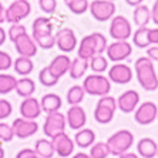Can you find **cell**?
Instances as JSON below:
<instances>
[{"instance_id": "obj_56", "label": "cell", "mask_w": 158, "mask_h": 158, "mask_svg": "<svg viewBox=\"0 0 158 158\" xmlns=\"http://www.w3.org/2000/svg\"><path fill=\"white\" fill-rule=\"evenodd\" d=\"M113 2H114V0H113Z\"/></svg>"}, {"instance_id": "obj_34", "label": "cell", "mask_w": 158, "mask_h": 158, "mask_svg": "<svg viewBox=\"0 0 158 158\" xmlns=\"http://www.w3.org/2000/svg\"><path fill=\"white\" fill-rule=\"evenodd\" d=\"M34 41L37 43V46L41 48H52L56 44V36L53 33H46V34H33Z\"/></svg>"}, {"instance_id": "obj_47", "label": "cell", "mask_w": 158, "mask_h": 158, "mask_svg": "<svg viewBox=\"0 0 158 158\" xmlns=\"http://www.w3.org/2000/svg\"><path fill=\"white\" fill-rule=\"evenodd\" d=\"M150 43L151 46H158V26L150 29Z\"/></svg>"}, {"instance_id": "obj_29", "label": "cell", "mask_w": 158, "mask_h": 158, "mask_svg": "<svg viewBox=\"0 0 158 158\" xmlns=\"http://www.w3.org/2000/svg\"><path fill=\"white\" fill-rule=\"evenodd\" d=\"M33 69H34V64L30 57H23V56H20L15 61V70H16V73L20 74V76H29V74L33 71Z\"/></svg>"}, {"instance_id": "obj_26", "label": "cell", "mask_w": 158, "mask_h": 158, "mask_svg": "<svg viewBox=\"0 0 158 158\" xmlns=\"http://www.w3.org/2000/svg\"><path fill=\"white\" fill-rule=\"evenodd\" d=\"M34 90H36V84L34 81L29 77H24V78H20L17 80V84H16V91L20 97L23 98H27V97H31L33 96Z\"/></svg>"}, {"instance_id": "obj_32", "label": "cell", "mask_w": 158, "mask_h": 158, "mask_svg": "<svg viewBox=\"0 0 158 158\" xmlns=\"http://www.w3.org/2000/svg\"><path fill=\"white\" fill-rule=\"evenodd\" d=\"M16 84H17V78L10 74H0V94H7L16 90Z\"/></svg>"}, {"instance_id": "obj_36", "label": "cell", "mask_w": 158, "mask_h": 158, "mask_svg": "<svg viewBox=\"0 0 158 158\" xmlns=\"http://www.w3.org/2000/svg\"><path fill=\"white\" fill-rule=\"evenodd\" d=\"M110 155V150L107 143H96L90 148V157L91 158H107Z\"/></svg>"}, {"instance_id": "obj_53", "label": "cell", "mask_w": 158, "mask_h": 158, "mask_svg": "<svg viewBox=\"0 0 158 158\" xmlns=\"http://www.w3.org/2000/svg\"><path fill=\"white\" fill-rule=\"evenodd\" d=\"M0 158H4V150L0 147Z\"/></svg>"}, {"instance_id": "obj_50", "label": "cell", "mask_w": 158, "mask_h": 158, "mask_svg": "<svg viewBox=\"0 0 158 158\" xmlns=\"http://www.w3.org/2000/svg\"><path fill=\"white\" fill-rule=\"evenodd\" d=\"M6 37H7L6 31L3 30V27H0V46H3V44H4V41H6Z\"/></svg>"}, {"instance_id": "obj_55", "label": "cell", "mask_w": 158, "mask_h": 158, "mask_svg": "<svg viewBox=\"0 0 158 158\" xmlns=\"http://www.w3.org/2000/svg\"><path fill=\"white\" fill-rule=\"evenodd\" d=\"M70 2H71V0H64V3H66V4H67V3H70Z\"/></svg>"}, {"instance_id": "obj_11", "label": "cell", "mask_w": 158, "mask_h": 158, "mask_svg": "<svg viewBox=\"0 0 158 158\" xmlns=\"http://www.w3.org/2000/svg\"><path fill=\"white\" fill-rule=\"evenodd\" d=\"M56 44L57 47L64 53H70L73 52L76 46H77V37L71 29L69 27H64V29H60L57 33H56Z\"/></svg>"}, {"instance_id": "obj_2", "label": "cell", "mask_w": 158, "mask_h": 158, "mask_svg": "<svg viewBox=\"0 0 158 158\" xmlns=\"http://www.w3.org/2000/svg\"><path fill=\"white\" fill-rule=\"evenodd\" d=\"M106 143L110 150V155L120 157L124 152H128V150L132 147L134 135L130 130H120V131L114 132Z\"/></svg>"}, {"instance_id": "obj_38", "label": "cell", "mask_w": 158, "mask_h": 158, "mask_svg": "<svg viewBox=\"0 0 158 158\" xmlns=\"http://www.w3.org/2000/svg\"><path fill=\"white\" fill-rule=\"evenodd\" d=\"M13 137H16L13 127L7 123H0V140L4 143H10L13 140Z\"/></svg>"}, {"instance_id": "obj_9", "label": "cell", "mask_w": 158, "mask_h": 158, "mask_svg": "<svg viewBox=\"0 0 158 158\" xmlns=\"http://www.w3.org/2000/svg\"><path fill=\"white\" fill-rule=\"evenodd\" d=\"M158 118V107L152 101H145L137 107L134 120L140 125H150Z\"/></svg>"}, {"instance_id": "obj_1", "label": "cell", "mask_w": 158, "mask_h": 158, "mask_svg": "<svg viewBox=\"0 0 158 158\" xmlns=\"http://www.w3.org/2000/svg\"><path fill=\"white\" fill-rule=\"evenodd\" d=\"M135 74L140 85L145 91H155L158 88V76L154 63L150 57H140L135 61Z\"/></svg>"}, {"instance_id": "obj_33", "label": "cell", "mask_w": 158, "mask_h": 158, "mask_svg": "<svg viewBox=\"0 0 158 158\" xmlns=\"http://www.w3.org/2000/svg\"><path fill=\"white\" fill-rule=\"evenodd\" d=\"M90 69L97 74H103L108 69V60L103 54H97L90 60Z\"/></svg>"}, {"instance_id": "obj_51", "label": "cell", "mask_w": 158, "mask_h": 158, "mask_svg": "<svg viewBox=\"0 0 158 158\" xmlns=\"http://www.w3.org/2000/svg\"><path fill=\"white\" fill-rule=\"evenodd\" d=\"M118 158H140V157L135 152H124V154H121Z\"/></svg>"}, {"instance_id": "obj_6", "label": "cell", "mask_w": 158, "mask_h": 158, "mask_svg": "<svg viewBox=\"0 0 158 158\" xmlns=\"http://www.w3.org/2000/svg\"><path fill=\"white\" fill-rule=\"evenodd\" d=\"M66 115L61 114L60 111H56V113H50L46 117V121L43 125V131L46 137H54L56 134H60V132L66 131Z\"/></svg>"}, {"instance_id": "obj_52", "label": "cell", "mask_w": 158, "mask_h": 158, "mask_svg": "<svg viewBox=\"0 0 158 158\" xmlns=\"http://www.w3.org/2000/svg\"><path fill=\"white\" fill-rule=\"evenodd\" d=\"M71 158H91V157H90V154H85V152H78V154L73 155Z\"/></svg>"}, {"instance_id": "obj_19", "label": "cell", "mask_w": 158, "mask_h": 158, "mask_svg": "<svg viewBox=\"0 0 158 158\" xmlns=\"http://www.w3.org/2000/svg\"><path fill=\"white\" fill-rule=\"evenodd\" d=\"M70 66H71L70 57H67L66 54H60L52 60L48 69H50V71H52L57 78H61L67 71L70 70Z\"/></svg>"}, {"instance_id": "obj_48", "label": "cell", "mask_w": 158, "mask_h": 158, "mask_svg": "<svg viewBox=\"0 0 158 158\" xmlns=\"http://www.w3.org/2000/svg\"><path fill=\"white\" fill-rule=\"evenodd\" d=\"M125 3L131 6V7H137V6L143 4V0H125Z\"/></svg>"}, {"instance_id": "obj_35", "label": "cell", "mask_w": 158, "mask_h": 158, "mask_svg": "<svg viewBox=\"0 0 158 158\" xmlns=\"http://www.w3.org/2000/svg\"><path fill=\"white\" fill-rule=\"evenodd\" d=\"M39 80H40V83L44 87H53V85H56L59 83L60 78L56 77L54 74L50 71L48 67H44V69L40 70V73H39Z\"/></svg>"}, {"instance_id": "obj_45", "label": "cell", "mask_w": 158, "mask_h": 158, "mask_svg": "<svg viewBox=\"0 0 158 158\" xmlns=\"http://www.w3.org/2000/svg\"><path fill=\"white\" fill-rule=\"evenodd\" d=\"M147 57H150L152 61H158V46H150L147 48Z\"/></svg>"}, {"instance_id": "obj_27", "label": "cell", "mask_w": 158, "mask_h": 158, "mask_svg": "<svg viewBox=\"0 0 158 158\" xmlns=\"http://www.w3.org/2000/svg\"><path fill=\"white\" fill-rule=\"evenodd\" d=\"M34 151L36 154L41 158H53L54 155V147H53V143H52V138L47 140V138H41L34 145Z\"/></svg>"}, {"instance_id": "obj_44", "label": "cell", "mask_w": 158, "mask_h": 158, "mask_svg": "<svg viewBox=\"0 0 158 158\" xmlns=\"http://www.w3.org/2000/svg\"><path fill=\"white\" fill-rule=\"evenodd\" d=\"M34 154H36V151H34L33 148H23V150H20L17 152L16 158H30Z\"/></svg>"}, {"instance_id": "obj_28", "label": "cell", "mask_w": 158, "mask_h": 158, "mask_svg": "<svg viewBox=\"0 0 158 158\" xmlns=\"http://www.w3.org/2000/svg\"><path fill=\"white\" fill-rule=\"evenodd\" d=\"M132 41L138 48H148L150 43V29L148 27H138L135 33H132Z\"/></svg>"}, {"instance_id": "obj_17", "label": "cell", "mask_w": 158, "mask_h": 158, "mask_svg": "<svg viewBox=\"0 0 158 158\" xmlns=\"http://www.w3.org/2000/svg\"><path fill=\"white\" fill-rule=\"evenodd\" d=\"M15 46H16L17 53L20 56H23V57H30L31 59L37 53V43L27 33L22 34V36L19 37L17 40L15 41Z\"/></svg>"}, {"instance_id": "obj_12", "label": "cell", "mask_w": 158, "mask_h": 158, "mask_svg": "<svg viewBox=\"0 0 158 158\" xmlns=\"http://www.w3.org/2000/svg\"><path fill=\"white\" fill-rule=\"evenodd\" d=\"M52 143L53 147H54V151L60 157L67 158L73 154L74 151V140H71L70 137L64 132H60V134H56L54 137H52Z\"/></svg>"}, {"instance_id": "obj_14", "label": "cell", "mask_w": 158, "mask_h": 158, "mask_svg": "<svg viewBox=\"0 0 158 158\" xmlns=\"http://www.w3.org/2000/svg\"><path fill=\"white\" fill-rule=\"evenodd\" d=\"M13 131H15V135L19 138H29L33 134H36L37 130H39V124H37L34 120H27V118H16L13 124Z\"/></svg>"}, {"instance_id": "obj_5", "label": "cell", "mask_w": 158, "mask_h": 158, "mask_svg": "<svg viewBox=\"0 0 158 158\" xmlns=\"http://www.w3.org/2000/svg\"><path fill=\"white\" fill-rule=\"evenodd\" d=\"M90 13L97 22H107L114 16L115 4L113 0H93L90 3Z\"/></svg>"}, {"instance_id": "obj_49", "label": "cell", "mask_w": 158, "mask_h": 158, "mask_svg": "<svg viewBox=\"0 0 158 158\" xmlns=\"http://www.w3.org/2000/svg\"><path fill=\"white\" fill-rule=\"evenodd\" d=\"M6 20V9L3 7V4L0 2V23H3Z\"/></svg>"}, {"instance_id": "obj_57", "label": "cell", "mask_w": 158, "mask_h": 158, "mask_svg": "<svg viewBox=\"0 0 158 158\" xmlns=\"http://www.w3.org/2000/svg\"><path fill=\"white\" fill-rule=\"evenodd\" d=\"M157 155H158V154H157Z\"/></svg>"}, {"instance_id": "obj_18", "label": "cell", "mask_w": 158, "mask_h": 158, "mask_svg": "<svg viewBox=\"0 0 158 158\" xmlns=\"http://www.w3.org/2000/svg\"><path fill=\"white\" fill-rule=\"evenodd\" d=\"M41 106L40 101H37L34 97H27L24 98V101L20 106V114L23 118H27V120H34L39 115L41 114Z\"/></svg>"}, {"instance_id": "obj_10", "label": "cell", "mask_w": 158, "mask_h": 158, "mask_svg": "<svg viewBox=\"0 0 158 158\" xmlns=\"http://www.w3.org/2000/svg\"><path fill=\"white\" fill-rule=\"evenodd\" d=\"M107 57L111 61L120 63L123 60L128 59L132 53V46L127 40H115L114 43L108 44V47L106 50Z\"/></svg>"}, {"instance_id": "obj_21", "label": "cell", "mask_w": 158, "mask_h": 158, "mask_svg": "<svg viewBox=\"0 0 158 158\" xmlns=\"http://www.w3.org/2000/svg\"><path fill=\"white\" fill-rule=\"evenodd\" d=\"M137 152L143 158H154L158 154V145L152 138H141L137 143Z\"/></svg>"}, {"instance_id": "obj_25", "label": "cell", "mask_w": 158, "mask_h": 158, "mask_svg": "<svg viewBox=\"0 0 158 158\" xmlns=\"http://www.w3.org/2000/svg\"><path fill=\"white\" fill-rule=\"evenodd\" d=\"M132 17H134V23L138 27H147L148 23L151 22V10L145 4H140L135 7Z\"/></svg>"}, {"instance_id": "obj_22", "label": "cell", "mask_w": 158, "mask_h": 158, "mask_svg": "<svg viewBox=\"0 0 158 158\" xmlns=\"http://www.w3.org/2000/svg\"><path fill=\"white\" fill-rule=\"evenodd\" d=\"M40 106H41V110L44 113H56L59 111L63 106V101H61V97L57 96V94H53V93H48V94H44L41 97V101H40Z\"/></svg>"}, {"instance_id": "obj_42", "label": "cell", "mask_w": 158, "mask_h": 158, "mask_svg": "<svg viewBox=\"0 0 158 158\" xmlns=\"http://www.w3.org/2000/svg\"><path fill=\"white\" fill-rule=\"evenodd\" d=\"M11 64H13V60H11L10 54L0 50V71L9 70L11 67Z\"/></svg>"}, {"instance_id": "obj_40", "label": "cell", "mask_w": 158, "mask_h": 158, "mask_svg": "<svg viewBox=\"0 0 158 158\" xmlns=\"http://www.w3.org/2000/svg\"><path fill=\"white\" fill-rule=\"evenodd\" d=\"M93 37H94V41H96V46H97V54H103L107 50V47H108L107 37L104 36V34L98 33V31L93 33Z\"/></svg>"}, {"instance_id": "obj_4", "label": "cell", "mask_w": 158, "mask_h": 158, "mask_svg": "<svg viewBox=\"0 0 158 158\" xmlns=\"http://www.w3.org/2000/svg\"><path fill=\"white\" fill-rule=\"evenodd\" d=\"M117 100L111 96H103L100 97L98 103L94 110V118L98 124H110L114 118L115 110H117Z\"/></svg>"}, {"instance_id": "obj_13", "label": "cell", "mask_w": 158, "mask_h": 158, "mask_svg": "<svg viewBox=\"0 0 158 158\" xmlns=\"http://www.w3.org/2000/svg\"><path fill=\"white\" fill-rule=\"evenodd\" d=\"M132 76L131 67L124 63H117L108 70V78L115 84H127L132 80Z\"/></svg>"}, {"instance_id": "obj_37", "label": "cell", "mask_w": 158, "mask_h": 158, "mask_svg": "<svg viewBox=\"0 0 158 158\" xmlns=\"http://www.w3.org/2000/svg\"><path fill=\"white\" fill-rule=\"evenodd\" d=\"M67 7L74 15H84L90 7V3H88V0H71L70 3H67Z\"/></svg>"}, {"instance_id": "obj_15", "label": "cell", "mask_w": 158, "mask_h": 158, "mask_svg": "<svg viewBox=\"0 0 158 158\" xmlns=\"http://www.w3.org/2000/svg\"><path fill=\"white\" fill-rule=\"evenodd\" d=\"M138 104H140V94L135 90H127L117 100V107L124 114L134 113L137 110Z\"/></svg>"}, {"instance_id": "obj_43", "label": "cell", "mask_w": 158, "mask_h": 158, "mask_svg": "<svg viewBox=\"0 0 158 158\" xmlns=\"http://www.w3.org/2000/svg\"><path fill=\"white\" fill-rule=\"evenodd\" d=\"M13 107H11L10 101L7 100H0V120H4L11 114Z\"/></svg>"}, {"instance_id": "obj_8", "label": "cell", "mask_w": 158, "mask_h": 158, "mask_svg": "<svg viewBox=\"0 0 158 158\" xmlns=\"http://www.w3.org/2000/svg\"><path fill=\"white\" fill-rule=\"evenodd\" d=\"M110 36L115 40H127L132 36V27L128 19L124 16H114L111 19Z\"/></svg>"}, {"instance_id": "obj_31", "label": "cell", "mask_w": 158, "mask_h": 158, "mask_svg": "<svg viewBox=\"0 0 158 158\" xmlns=\"http://www.w3.org/2000/svg\"><path fill=\"white\" fill-rule=\"evenodd\" d=\"M53 33V24L50 19L37 17L33 22V34H46Z\"/></svg>"}, {"instance_id": "obj_24", "label": "cell", "mask_w": 158, "mask_h": 158, "mask_svg": "<svg viewBox=\"0 0 158 158\" xmlns=\"http://www.w3.org/2000/svg\"><path fill=\"white\" fill-rule=\"evenodd\" d=\"M90 67V60H85V59H81V57H77L71 61V66H70V70H69V74L70 77L74 78V80H78V78L84 77L85 71L87 69Z\"/></svg>"}, {"instance_id": "obj_41", "label": "cell", "mask_w": 158, "mask_h": 158, "mask_svg": "<svg viewBox=\"0 0 158 158\" xmlns=\"http://www.w3.org/2000/svg\"><path fill=\"white\" fill-rule=\"evenodd\" d=\"M39 6L44 13L52 15L56 11V7H57V0H39Z\"/></svg>"}, {"instance_id": "obj_16", "label": "cell", "mask_w": 158, "mask_h": 158, "mask_svg": "<svg viewBox=\"0 0 158 158\" xmlns=\"http://www.w3.org/2000/svg\"><path fill=\"white\" fill-rule=\"evenodd\" d=\"M66 120H67V124L70 127L71 130H78L84 128L85 123H87V114L83 107L80 106H71L70 110L67 111V115H66Z\"/></svg>"}, {"instance_id": "obj_7", "label": "cell", "mask_w": 158, "mask_h": 158, "mask_svg": "<svg viewBox=\"0 0 158 158\" xmlns=\"http://www.w3.org/2000/svg\"><path fill=\"white\" fill-rule=\"evenodd\" d=\"M31 11V4L27 0H15L13 3L6 9V22L9 23H20L23 19H26Z\"/></svg>"}, {"instance_id": "obj_30", "label": "cell", "mask_w": 158, "mask_h": 158, "mask_svg": "<svg viewBox=\"0 0 158 158\" xmlns=\"http://www.w3.org/2000/svg\"><path fill=\"white\" fill-rule=\"evenodd\" d=\"M85 91L83 85H73L67 91V103L70 106H80V103L84 100Z\"/></svg>"}, {"instance_id": "obj_46", "label": "cell", "mask_w": 158, "mask_h": 158, "mask_svg": "<svg viewBox=\"0 0 158 158\" xmlns=\"http://www.w3.org/2000/svg\"><path fill=\"white\" fill-rule=\"evenodd\" d=\"M151 22L155 26H158V0H155L152 4V9H151Z\"/></svg>"}, {"instance_id": "obj_23", "label": "cell", "mask_w": 158, "mask_h": 158, "mask_svg": "<svg viewBox=\"0 0 158 158\" xmlns=\"http://www.w3.org/2000/svg\"><path fill=\"white\" fill-rule=\"evenodd\" d=\"M96 141V132L91 128H81L76 132L74 135V144L80 148H88L91 147Z\"/></svg>"}, {"instance_id": "obj_20", "label": "cell", "mask_w": 158, "mask_h": 158, "mask_svg": "<svg viewBox=\"0 0 158 158\" xmlns=\"http://www.w3.org/2000/svg\"><path fill=\"white\" fill-rule=\"evenodd\" d=\"M94 56H97V46L93 34L83 37L80 44H78V57L85 60H91Z\"/></svg>"}, {"instance_id": "obj_39", "label": "cell", "mask_w": 158, "mask_h": 158, "mask_svg": "<svg viewBox=\"0 0 158 158\" xmlns=\"http://www.w3.org/2000/svg\"><path fill=\"white\" fill-rule=\"evenodd\" d=\"M27 33L26 31V27L23 26V24H19V23H15V24H11L10 29H9V39H10V41H13L15 43L16 40H17L19 37L22 36V34Z\"/></svg>"}, {"instance_id": "obj_54", "label": "cell", "mask_w": 158, "mask_h": 158, "mask_svg": "<svg viewBox=\"0 0 158 158\" xmlns=\"http://www.w3.org/2000/svg\"><path fill=\"white\" fill-rule=\"evenodd\" d=\"M30 158H41V157H39V155H37V154H34V155H31V157H30Z\"/></svg>"}, {"instance_id": "obj_3", "label": "cell", "mask_w": 158, "mask_h": 158, "mask_svg": "<svg viewBox=\"0 0 158 158\" xmlns=\"http://www.w3.org/2000/svg\"><path fill=\"white\" fill-rule=\"evenodd\" d=\"M83 88L84 91L90 96H97V97H103L107 96L111 90V81L110 78L104 77L103 74H90L84 78L83 81Z\"/></svg>"}]
</instances>
